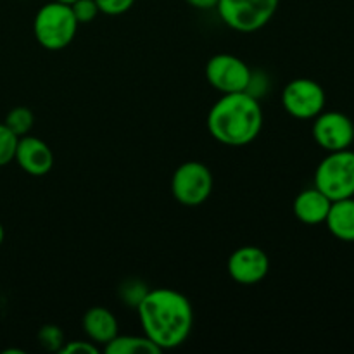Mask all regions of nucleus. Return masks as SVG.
Returning <instances> with one entry per match:
<instances>
[{
    "label": "nucleus",
    "mask_w": 354,
    "mask_h": 354,
    "mask_svg": "<svg viewBox=\"0 0 354 354\" xmlns=\"http://www.w3.org/2000/svg\"><path fill=\"white\" fill-rule=\"evenodd\" d=\"M137 311L144 335L161 351L182 346L192 332V304L178 290L149 289Z\"/></svg>",
    "instance_id": "nucleus-1"
},
{
    "label": "nucleus",
    "mask_w": 354,
    "mask_h": 354,
    "mask_svg": "<svg viewBox=\"0 0 354 354\" xmlns=\"http://www.w3.org/2000/svg\"><path fill=\"white\" fill-rule=\"evenodd\" d=\"M263 128L259 100L245 92L223 93L207 114L211 137L223 145L244 147L256 140Z\"/></svg>",
    "instance_id": "nucleus-2"
},
{
    "label": "nucleus",
    "mask_w": 354,
    "mask_h": 354,
    "mask_svg": "<svg viewBox=\"0 0 354 354\" xmlns=\"http://www.w3.org/2000/svg\"><path fill=\"white\" fill-rule=\"evenodd\" d=\"M78 26L71 6L54 0L38 9L33 33L38 44L47 50H62L75 40Z\"/></svg>",
    "instance_id": "nucleus-3"
},
{
    "label": "nucleus",
    "mask_w": 354,
    "mask_h": 354,
    "mask_svg": "<svg viewBox=\"0 0 354 354\" xmlns=\"http://www.w3.org/2000/svg\"><path fill=\"white\" fill-rule=\"evenodd\" d=\"M315 187L330 201L354 197V151L328 152L317 166Z\"/></svg>",
    "instance_id": "nucleus-4"
},
{
    "label": "nucleus",
    "mask_w": 354,
    "mask_h": 354,
    "mask_svg": "<svg viewBox=\"0 0 354 354\" xmlns=\"http://www.w3.org/2000/svg\"><path fill=\"white\" fill-rule=\"evenodd\" d=\"M280 0H218V14L228 28L241 33L261 30L272 21Z\"/></svg>",
    "instance_id": "nucleus-5"
},
{
    "label": "nucleus",
    "mask_w": 354,
    "mask_h": 354,
    "mask_svg": "<svg viewBox=\"0 0 354 354\" xmlns=\"http://www.w3.org/2000/svg\"><path fill=\"white\" fill-rule=\"evenodd\" d=\"M213 192V175L199 161H185L171 176V194L182 206L197 207Z\"/></svg>",
    "instance_id": "nucleus-6"
},
{
    "label": "nucleus",
    "mask_w": 354,
    "mask_h": 354,
    "mask_svg": "<svg viewBox=\"0 0 354 354\" xmlns=\"http://www.w3.org/2000/svg\"><path fill=\"white\" fill-rule=\"evenodd\" d=\"M327 97L320 83L311 78H296L282 92V106L296 120H315L324 111Z\"/></svg>",
    "instance_id": "nucleus-7"
},
{
    "label": "nucleus",
    "mask_w": 354,
    "mask_h": 354,
    "mask_svg": "<svg viewBox=\"0 0 354 354\" xmlns=\"http://www.w3.org/2000/svg\"><path fill=\"white\" fill-rule=\"evenodd\" d=\"M251 68L232 54H216L207 61L206 80L214 90L223 93L245 92L251 80Z\"/></svg>",
    "instance_id": "nucleus-8"
},
{
    "label": "nucleus",
    "mask_w": 354,
    "mask_h": 354,
    "mask_svg": "<svg viewBox=\"0 0 354 354\" xmlns=\"http://www.w3.org/2000/svg\"><path fill=\"white\" fill-rule=\"evenodd\" d=\"M313 138L324 151L335 152L351 147L354 142V124L351 118L339 111H322L313 123Z\"/></svg>",
    "instance_id": "nucleus-9"
},
{
    "label": "nucleus",
    "mask_w": 354,
    "mask_h": 354,
    "mask_svg": "<svg viewBox=\"0 0 354 354\" xmlns=\"http://www.w3.org/2000/svg\"><path fill=\"white\" fill-rule=\"evenodd\" d=\"M227 270L228 275L241 286H254L268 275L270 259L263 249L256 245H244L232 252Z\"/></svg>",
    "instance_id": "nucleus-10"
},
{
    "label": "nucleus",
    "mask_w": 354,
    "mask_h": 354,
    "mask_svg": "<svg viewBox=\"0 0 354 354\" xmlns=\"http://www.w3.org/2000/svg\"><path fill=\"white\" fill-rule=\"evenodd\" d=\"M14 161L28 175L44 176L54 166V152L41 138L24 135L17 138Z\"/></svg>",
    "instance_id": "nucleus-11"
},
{
    "label": "nucleus",
    "mask_w": 354,
    "mask_h": 354,
    "mask_svg": "<svg viewBox=\"0 0 354 354\" xmlns=\"http://www.w3.org/2000/svg\"><path fill=\"white\" fill-rule=\"evenodd\" d=\"M330 204L332 201L324 192H320L317 187H311V189L297 194V197L294 199V216L304 225L325 223Z\"/></svg>",
    "instance_id": "nucleus-12"
},
{
    "label": "nucleus",
    "mask_w": 354,
    "mask_h": 354,
    "mask_svg": "<svg viewBox=\"0 0 354 354\" xmlns=\"http://www.w3.org/2000/svg\"><path fill=\"white\" fill-rule=\"evenodd\" d=\"M83 330H85L88 341L97 346H106L120 334L116 317L102 306L90 308L83 315Z\"/></svg>",
    "instance_id": "nucleus-13"
},
{
    "label": "nucleus",
    "mask_w": 354,
    "mask_h": 354,
    "mask_svg": "<svg viewBox=\"0 0 354 354\" xmlns=\"http://www.w3.org/2000/svg\"><path fill=\"white\" fill-rule=\"evenodd\" d=\"M325 225L339 241L354 242V197L332 201Z\"/></svg>",
    "instance_id": "nucleus-14"
},
{
    "label": "nucleus",
    "mask_w": 354,
    "mask_h": 354,
    "mask_svg": "<svg viewBox=\"0 0 354 354\" xmlns=\"http://www.w3.org/2000/svg\"><path fill=\"white\" fill-rule=\"evenodd\" d=\"M107 354H159L161 349L147 335H120L104 346Z\"/></svg>",
    "instance_id": "nucleus-15"
},
{
    "label": "nucleus",
    "mask_w": 354,
    "mask_h": 354,
    "mask_svg": "<svg viewBox=\"0 0 354 354\" xmlns=\"http://www.w3.org/2000/svg\"><path fill=\"white\" fill-rule=\"evenodd\" d=\"M6 127L12 131L16 137H24L31 131L35 123V116L28 107L19 106L14 107V109L9 111V114L6 116Z\"/></svg>",
    "instance_id": "nucleus-16"
},
{
    "label": "nucleus",
    "mask_w": 354,
    "mask_h": 354,
    "mask_svg": "<svg viewBox=\"0 0 354 354\" xmlns=\"http://www.w3.org/2000/svg\"><path fill=\"white\" fill-rule=\"evenodd\" d=\"M149 292V287L140 279H128L120 286V297L127 306L137 308Z\"/></svg>",
    "instance_id": "nucleus-17"
},
{
    "label": "nucleus",
    "mask_w": 354,
    "mask_h": 354,
    "mask_svg": "<svg viewBox=\"0 0 354 354\" xmlns=\"http://www.w3.org/2000/svg\"><path fill=\"white\" fill-rule=\"evenodd\" d=\"M38 342L45 351L61 353L62 346L66 344V335L57 325H44L38 332Z\"/></svg>",
    "instance_id": "nucleus-18"
},
{
    "label": "nucleus",
    "mask_w": 354,
    "mask_h": 354,
    "mask_svg": "<svg viewBox=\"0 0 354 354\" xmlns=\"http://www.w3.org/2000/svg\"><path fill=\"white\" fill-rule=\"evenodd\" d=\"M17 138L19 137H16V135L6 127V123H0V168L14 161Z\"/></svg>",
    "instance_id": "nucleus-19"
},
{
    "label": "nucleus",
    "mask_w": 354,
    "mask_h": 354,
    "mask_svg": "<svg viewBox=\"0 0 354 354\" xmlns=\"http://www.w3.org/2000/svg\"><path fill=\"white\" fill-rule=\"evenodd\" d=\"M71 9L76 21H78V24L92 23V21L100 14L95 0H76V2L71 3Z\"/></svg>",
    "instance_id": "nucleus-20"
},
{
    "label": "nucleus",
    "mask_w": 354,
    "mask_h": 354,
    "mask_svg": "<svg viewBox=\"0 0 354 354\" xmlns=\"http://www.w3.org/2000/svg\"><path fill=\"white\" fill-rule=\"evenodd\" d=\"M100 14L106 16H121L133 7L135 0H95Z\"/></svg>",
    "instance_id": "nucleus-21"
},
{
    "label": "nucleus",
    "mask_w": 354,
    "mask_h": 354,
    "mask_svg": "<svg viewBox=\"0 0 354 354\" xmlns=\"http://www.w3.org/2000/svg\"><path fill=\"white\" fill-rule=\"evenodd\" d=\"M270 86V78L266 73L263 71H252L251 73V80H249V85L245 88V93L252 95L254 99H259V97L266 95Z\"/></svg>",
    "instance_id": "nucleus-22"
},
{
    "label": "nucleus",
    "mask_w": 354,
    "mask_h": 354,
    "mask_svg": "<svg viewBox=\"0 0 354 354\" xmlns=\"http://www.w3.org/2000/svg\"><path fill=\"white\" fill-rule=\"evenodd\" d=\"M97 354L99 348L92 341H66L61 354Z\"/></svg>",
    "instance_id": "nucleus-23"
},
{
    "label": "nucleus",
    "mask_w": 354,
    "mask_h": 354,
    "mask_svg": "<svg viewBox=\"0 0 354 354\" xmlns=\"http://www.w3.org/2000/svg\"><path fill=\"white\" fill-rule=\"evenodd\" d=\"M189 6H192L194 9L199 10H209V9H216L218 0H185Z\"/></svg>",
    "instance_id": "nucleus-24"
},
{
    "label": "nucleus",
    "mask_w": 354,
    "mask_h": 354,
    "mask_svg": "<svg viewBox=\"0 0 354 354\" xmlns=\"http://www.w3.org/2000/svg\"><path fill=\"white\" fill-rule=\"evenodd\" d=\"M3 237H6V230H3L2 223H0V245H2V242H3Z\"/></svg>",
    "instance_id": "nucleus-25"
},
{
    "label": "nucleus",
    "mask_w": 354,
    "mask_h": 354,
    "mask_svg": "<svg viewBox=\"0 0 354 354\" xmlns=\"http://www.w3.org/2000/svg\"><path fill=\"white\" fill-rule=\"evenodd\" d=\"M57 2H62V3H68V6H71V3L76 2V0H57Z\"/></svg>",
    "instance_id": "nucleus-26"
}]
</instances>
